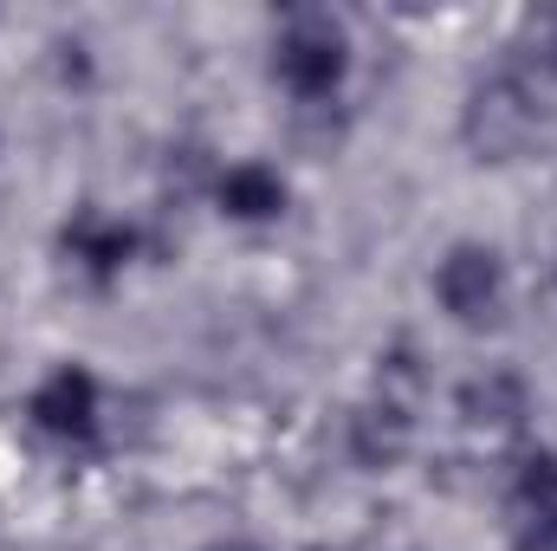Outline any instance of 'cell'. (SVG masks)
Masks as SVG:
<instances>
[{
	"instance_id": "9c48e42d",
	"label": "cell",
	"mask_w": 557,
	"mask_h": 551,
	"mask_svg": "<svg viewBox=\"0 0 557 551\" xmlns=\"http://www.w3.org/2000/svg\"><path fill=\"white\" fill-rule=\"evenodd\" d=\"M512 551H557V513L512 519Z\"/></svg>"
},
{
	"instance_id": "6da1fadb",
	"label": "cell",
	"mask_w": 557,
	"mask_h": 551,
	"mask_svg": "<svg viewBox=\"0 0 557 551\" xmlns=\"http://www.w3.org/2000/svg\"><path fill=\"white\" fill-rule=\"evenodd\" d=\"M552 124V91L525 72V65H499L486 78L467 85L460 105V143L473 162H519L545 143Z\"/></svg>"
},
{
	"instance_id": "52a82bcc",
	"label": "cell",
	"mask_w": 557,
	"mask_h": 551,
	"mask_svg": "<svg viewBox=\"0 0 557 551\" xmlns=\"http://www.w3.org/2000/svg\"><path fill=\"white\" fill-rule=\"evenodd\" d=\"M454 409H460L467 428L506 434V428H525V415H532V383H525L512 364H486V370H473V377L460 383Z\"/></svg>"
},
{
	"instance_id": "8992f818",
	"label": "cell",
	"mask_w": 557,
	"mask_h": 551,
	"mask_svg": "<svg viewBox=\"0 0 557 551\" xmlns=\"http://www.w3.org/2000/svg\"><path fill=\"white\" fill-rule=\"evenodd\" d=\"M59 254L91 279V285H111V279L143 254V234L124 221V215H104V208H91V201H85V208L59 228Z\"/></svg>"
},
{
	"instance_id": "3957f363",
	"label": "cell",
	"mask_w": 557,
	"mask_h": 551,
	"mask_svg": "<svg viewBox=\"0 0 557 551\" xmlns=\"http://www.w3.org/2000/svg\"><path fill=\"white\" fill-rule=\"evenodd\" d=\"M273 78L298 105H324L350 78V26L331 7H292L273 33Z\"/></svg>"
},
{
	"instance_id": "7a4b0ae2",
	"label": "cell",
	"mask_w": 557,
	"mask_h": 551,
	"mask_svg": "<svg viewBox=\"0 0 557 551\" xmlns=\"http://www.w3.org/2000/svg\"><path fill=\"white\" fill-rule=\"evenodd\" d=\"M376 390L350 409V461L363 474H389L403 467V454L416 448V409H421V364L409 344H396L389 357H376Z\"/></svg>"
},
{
	"instance_id": "30bf717a",
	"label": "cell",
	"mask_w": 557,
	"mask_h": 551,
	"mask_svg": "<svg viewBox=\"0 0 557 551\" xmlns=\"http://www.w3.org/2000/svg\"><path fill=\"white\" fill-rule=\"evenodd\" d=\"M221 551H260V546H221Z\"/></svg>"
},
{
	"instance_id": "277c9868",
	"label": "cell",
	"mask_w": 557,
	"mask_h": 551,
	"mask_svg": "<svg viewBox=\"0 0 557 551\" xmlns=\"http://www.w3.org/2000/svg\"><path fill=\"white\" fill-rule=\"evenodd\" d=\"M434 298L441 311L460 325V331H493L506 325V298H512V279H506V254L486 247V241H454L434 267Z\"/></svg>"
},
{
	"instance_id": "ba28073f",
	"label": "cell",
	"mask_w": 557,
	"mask_h": 551,
	"mask_svg": "<svg viewBox=\"0 0 557 551\" xmlns=\"http://www.w3.org/2000/svg\"><path fill=\"white\" fill-rule=\"evenodd\" d=\"M285 201H292L285 175H278L273 162H260V156H247V162H227V169L214 175V208H221L227 221H240V228L278 221V215H285Z\"/></svg>"
},
{
	"instance_id": "5b68a950",
	"label": "cell",
	"mask_w": 557,
	"mask_h": 551,
	"mask_svg": "<svg viewBox=\"0 0 557 551\" xmlns=\"http://www.w3.org/2000/svg\"><path fill=\"white\" fill-rule=\"evenodd\" d=\"M98 415H104V390H98V377H91L85 364L46 370V377L33 383V396H26V421H33L39 434L65 441V448H91V441H98Z\"/></svg>"
}]
</instances>
